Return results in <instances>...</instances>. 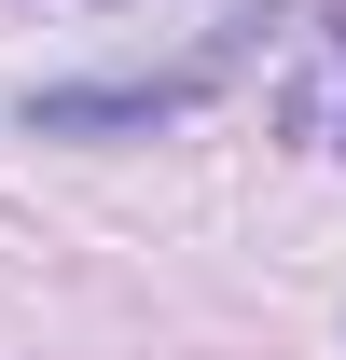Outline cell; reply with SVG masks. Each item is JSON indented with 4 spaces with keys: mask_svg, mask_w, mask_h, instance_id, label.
Here are the masks:
<instances>
[{
    "mask_svg": "<svg viewBox=\"0 0 346 360\" xmlns=\"http://www.w3.org/2000/svg\"><path fill=\"white\" fill-rule=\"evenodd\" d=\"M167 111H194V70H167V84H56V97H28V125H56V139H84V125H167Z\"/></svg>",
    "mask_w": 346,
    "mask_h": 360,
    "instance_id": "6da1fadb",
    "label": "cell"
}]
</instances>
